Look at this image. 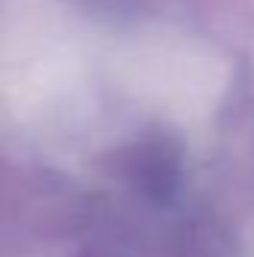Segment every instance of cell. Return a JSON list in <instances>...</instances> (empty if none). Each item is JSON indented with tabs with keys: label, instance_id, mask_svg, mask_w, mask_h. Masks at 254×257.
I'll return each instance as SVG.
<instances>
[{
	"label": "cell",
	"instance_id": "1",
	"mask_svg": "<svg viewBox=\"0 0 254 257\" xmlns=\"http://www.w3.org/2000/svg\"><path fill=\"white\" fill-rule=\"evenodd\" d=\"M117 174L153 209H168L183 192V144L171 132H147L117 153Z\"/></svg>",
	"mask_w": 254,
	"mask_h": 257
},
{
	"label": "cell",
	"instance_id": "2",
	"mask_svg": "<svg viewBox=\"0 0 254 257\" xmlns=\"http://www.w3.org/2000/svg\"><path fill=\"white\" fill-rule=\"evenodd\" d=\"M171 245L177 257H230L233 233L212 215H191L177 224Z\"/></svg>",
	"mask_w": 254,
	"mask_h": 257
},
{
	"label": "cell",
	"instance_id": "3",
	"mask_svg": "<svg viewBox=\"0 0 254 257\" xmlns=\"http://www.w3.org/2000/svg\"><path fill=\"white\" fill-rule=\"evenodd\" d=\"M78 257H129L123 248H117V245H105V242H96V245H87V248H81V254Z\"/></svg>",
	"mask_w": 254,
	"mask_h": 257
}]
</instances>
